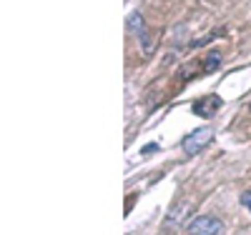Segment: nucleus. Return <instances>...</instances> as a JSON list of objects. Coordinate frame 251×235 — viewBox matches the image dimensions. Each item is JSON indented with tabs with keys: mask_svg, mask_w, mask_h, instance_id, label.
Returning <instances> with one entry per match:
<instances>
[{
	"mask_svg": "<svg viewBox=\"0 0 251 235\" xmlns=\"http://www.w3.org/2000/svg\"><path fill=\"white\" fill-rule=\"evenodd\" d=\"M211 138H214V128L203 125V128H196V130H191V135H186L183 143H181V148H183L186 155H196V153L203 150L208 143H211Z\"/></svg>",
	"mask_w": 251,
	"mask_h": 235,
	"instance_id": "nucleus-1",
	"label": "nucleus"
},
{
	"mask_svg": "<svg viewBox=\"0 0 251 235\" xmlns=\"http://www.w3.org/2000/svg\"><path fill=\"white\" fill-rule=\"evenodd\" d=\"M191 235H224V223L214 215H199L196 220L188 223Z\"/></svg>",
	"mask_w": 251,
	"mask_h": 235,
	"instance_id": "nucleus-2",
	"label": "nucleus"
},
{
	"mask_svg": "<svg viewBox=\"0 0 251 235\" xmlns=\"http://www.w3.org/2000/svg\"><path fill=\"white\" fill-rule=\"evenodd\" d=\"M128 28H131V33H136V38H138V43H141V50H143L146 55H151L153 48H156V43H153V38L149 35V30H146V23H143L141 13H133V15L128 18Z\"/></svg>",
	"mask_w": 251,
	"mask_h": 235,
	"instance_id": "nucleus-3",
	"label": "nucleus"
},
{
	"mask_svg": "<svg viewBox=\"0 0 251 235\" xmlns=\"http://www.w3.org/2000/svg\"><path fill=\"white\" fill-rule=\"evenodd\" d=\"M224 105V100L219 98V95H203V98H199L194 105H191V110H194V115H199V118H211L219 108Z\"/></svg>",
	"mask_w": 251,
	"mask_h": 235,
	"instance_id": "nucleus-4",
	"label": "nucleus"
},
{
	"mask_svg": "<svg viewBox=\"0 0 251 235\" xmlns=\"http://www.w3.org/2000/svg\"><path fill=\"white\" fill-rule=\"evenodd\" d=\"M188 213H191V203H178L171 213H169V218H166V223H169V225H178V223H183L186 220V215H188Z\"/></svg>",
	"mask_w": 251,
	"mask_h": 235,
	"instance_id": "nucleus-5",
	"label": "nucleus"
},
{
	"mask_svg": "<svg viewBox=\"0 0 251 235\" xmlns=\"http://www.w3.org/2000/svg\"><path fill=\"white\" fill-rule=\"evenodd\" d=\"M241 205H244V208L251 213V190H246V193L241 195Z\"/></svg>",
	"mask_w": 251,
	"mask_h": 235,
	"instance_id": "nucleus-6",
	"label": "nucleus"
},
{
	"mask_svg": "<svg viewBox=\"0 0 251 235\" xmlns=\"http://www.w3.org/2000/svg\"><path fill=\"white\" fill-rule=\"evenodd\" d=\"M249 110H251V105H249Z\"/></svg>",
	"mask_w": 251,
	"mask_h": 235,
	"instance_id": "nucleus-7",
	"label": "nucleus"
}]
</instances>
